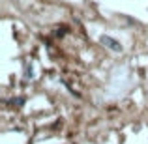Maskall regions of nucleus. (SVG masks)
I'll return each instance as SVG.
<instances>
[{
    "label": "nucleus",
    "mask_w": 148,
    "mask_h": 144,
    "mask_svg": "<svg viewBox=\"0 0 148 144\" xmlns=\"http://www.w3.org/2000/svg\"><path fill=\"white\" fill-rule=\"evenodd\" d=\"M103 43L111 45V47H114V49H120V45H118V43H114V41H111V38H103Z\"/></svg>",
    "instance_id": "1"
}]
</instances>
